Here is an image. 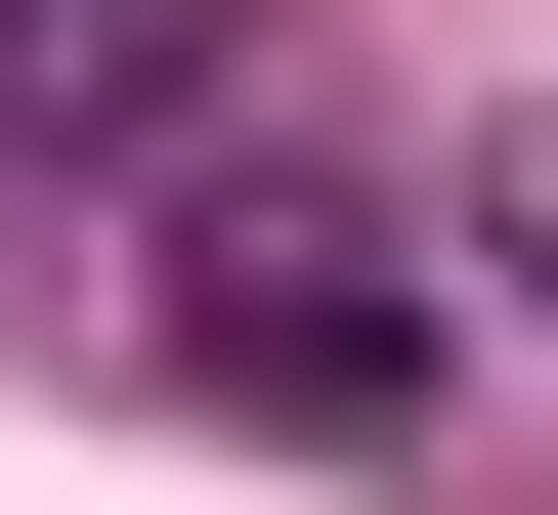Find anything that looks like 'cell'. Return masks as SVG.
<instances>
[{
    "label": "cell",
    "mask_w": 558,
    "mask_h": 515,
    "mask_svg": "<svg viewBox=\"0 0 558 515\" xmlns=\"http://www.w3.org/2000/svg\"><path fill=\"white\" fill-rule=\"evenodd\" d=\"M130 344L215 387V430H344V473H387L429 387H473V258H429L387 172H301V130H172V172H130Z\"/></svg>",
    "instance_id": "cell-1"
},
{
    "label": "cell",
    "mask_w": 558,
    "mask_h": 515,
    "mask_svg": "<svg viewBox=\"0 0 558 515\" xmlns=\"http://www.w3.org/2000/svg\"><path fill=\"white\" fill-rule=\"evenodd\" d=\"M215 86H258V0H0V130L44 172H172Z\"/></svg>",
    "instance_id": "cell-2"
},
{
    "label": "cell",
    "mask_w": 558,
    "mask_h": 515,
    "mask_svg": "<svg viewBox=\"0 0 558 515\" xmlns=\"http://www.w3.org/2000/svg\"><path fill=\"white\" fill-rule=\"evenodd\" d=\"M515 258H558V172H515Z\"/></svg>",
    "instance_id": "cell-3"
}]
</instances>
